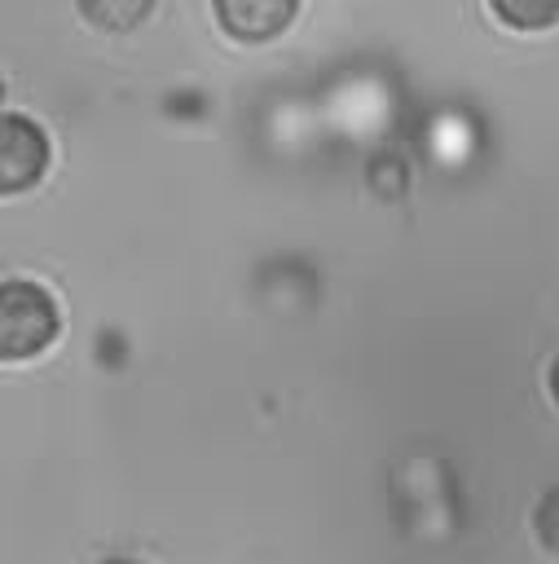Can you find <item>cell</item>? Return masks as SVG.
<instances>
[{
    "instance_id": "6da1fadb",
    "label": "cell",
    "mask_w": 559,
    "mask_h": 564,
    "mask_svg": "<svg viewBox=\"0 0 559 564\" xmlns=\"http://www.w3.org/2000/svg\"><path fill=\"white\" fill-rule=\"evenodd\" d=\"M57 326H62V317L44 286L22 282V278H9L0 286V352H4V361H22V357H35L40 348H48Z\"/></svg>"
},
{
    "instance_id": "7a4b0ae2",
    "label": "cell",
    "mask_w": 559,
    "mask_h": 564,
    "mask_svg": "<svg viewBox=\"0 0 559 564\" xmlns=\"http://www.w3.org/2000/svg\"><path fill=\"white\" fill-rule=\"evenodd\" d=\"M48 163V141L44 128L31 123L26 115H4L0 119V189L18 194L44 176Z\"/></svg>"
},
{
    "instance_id": "3957f363",
    "label": "cell",
    "mask_w": 559,
    "mask_h": 564,
    "mask_svg": "<svg viewBox=\"0 0 559 564\" xmlns=\"http://www.w3.org/2000/svg\"><path fill=\"white\" fill-rule=\"evenodd\" d=\"M295 9H299V0H216L220 26L246 44H260V40H273L277 31H286Z\"/></svg>"
},
{
    "instance_id": "277c9868",
    "label": "cell",
    "mask_w": 559,
    "mask_h": 564,
    "mask_svg": "<svg viewBox=\"0 0 559 564\" xmlns=\"http://www.w3.org/2000/svg\"><path fill=\"white\" fill-rule=\"evenodd\" d=\"M154 0H79V13L101 31H132Z\"/></svg>"
},
{
    "instance_id": "5b68a950",
    "label": "cell",
    "mask_w": 559,
    "mask_h": 564,
    "mask_svg": "<svg viewBox=\"0 0 559 564\" xmlns=\"http://www.w3.org/2000/svg\"><path fill=\"white\" fill-rule=\"evenodd\" d=\"M493 13L515 31H546L559 22V0H493Z\"/></svg>"
},
{
    "instance_id": "8992f818",
    "label": "cell",
    "mask_w": 559,
    "mask_h": 564,
    "mask_svg": "<svg viewBox=\"0 0 559 564\" xmlns=\"http://www.w3.org/2000/svg\"><path fill=\"white\" fill-rule=\"evenodd\" d=\"M537 533H541V542L550 551H559V489H550L541 498V507H537Z\"/></svg>"
},
{
    "instance_id": "52a82bcc",
    "label": "cell",
    "mask_w": 559,
    "mask_h": 564,
    "mask_svg": "<svg viewBox=\"0 0 559 564\" xmlns=\"http://www.w3.org/2000/svg\"><path fill=\"white\" fill-rule=\"evenodd\" d=\"M550 388H555V401H559V361H555V370H550Z\"/></svg>"
}]
</instances>
